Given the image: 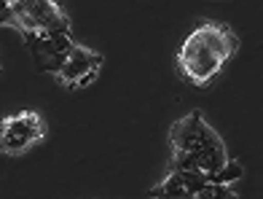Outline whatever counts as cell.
Returning <instances> with one entry per match:
<instances>
[{"mask_svg":"<svg viewBox=\"0 0 263 199\" xmlns=\"http://www.w3.org/2000/svg\"><path fill=\"white\" fill-rule=\"evenodd\" d=\"M239 49L236 32L223 22H201L177 51V70L185 84L204 89L223 73L226 62Z\"/></svg>","mask_w":263,"mask_h":199,"instance_id":"cell-1","label":"cell"},{"mask_svg":"<svg viewBox=\"0 0 263 199\" xmlns=\"http://www.w3.org/2000/svg\"><path fill=\"white\" fill-rule=\"evenodd\" d=\"M170 172H204L215 175L229 165V151L220 135L204 121L201 111H191L170 130Z\"/></svg>","mask_w":263,"mask_h":199,"instance_id":"cell-2","label":"cell"},{"mask_svg":"<svg viewBox=\"0 0 263 199\" xmlns=\"http://www.w3.org/2000/svg\"><path fill=\"white\" fill-rule=\"evenodd\" d=\"M14 14L22 32H46V35H70V19L51 0H19Z\"/></svg>","mask_w":263,"mask_h":199,"instance_id":"cell-3","label":"cell"},{"mask_svg":"<svg viewBox=\"0 0 263 199\" xmlns=\"http://www.w3.org/2000/svg\"><path fill=\"white\" fill-rule=\"evenodd\" d=\"M43 137H46V121L32 111L8 116L0 124V151L11 156L25 154L30 146L41 143Z\"/></svg>","mask_w":263,"mask_h":199,"instance_id":"cell-4","label":"cell"},{"mask_svg":"<svg viewBox=\"0 0 263 199\" xmlns=\"http://www.w3.org/2000/svg\"><path fill=\"white\" fill-rule=\"evenodd\" d=\"M25 43L35 60V67L41 73H59L67 60V54L73 51V38L70 35H46V32H22Z\"/></svg>","mask_w":263,"mask_h":199,"instance_id":"cell-5","label":"cell"},{"mask_svg":"<svg viewBox=\"0 0 263 199\" xmlns=\"http://www.w3.org/2000/svg\"><path fill=\"white\" fill-rule=\"evenodd\" d=\"M102 62H105V57L100 51H91L86 46H73V51L67 54L62 70L57 73V81L67 89L89 86L91 81L97 78Z\"/></svg>","mask_w":263,"mask_h":199,"instance_id":"cell-6","label":"cell"},{"mask_svg":"<svg viewBox=\"0 0 263 199\" xmlns=\"http://www.w3.org/2000/svg\"><path fill=\"white\" fill-rule=\"evenodd\" d=\"M148 196L151 199H194V194L185 189L180 172H166V178L153 186L148 191Z\"/></svg>","mask_w":263,"mask_h":199,"instance_id":"cell-7","label":"cell"},{"mask_svg":"<svg viewBox=\"0 0 263 199\" xmlns=\"http://www.w3.org/2000/svg\"><path fill=\"white\" fill-rule=\"evenodd\" d=\"M194 199H239L231 186H220V183H207Z\"/></svg>","mask_w":263,"mask_h":199,"instance_id":"cell-8","label":"cell"},{"mask_svg":"<svg viewBox=\"0 0 263 199\" xmlns=\"http://www.w3.org/2000/svg\"><path fill=\"white\" fill-rule=\"evenodd\" d=\"M16 27L19 30V22H16V14H14V6L8 0H0V27Z\"/></svg>","mask_w":263,"mask_h":199,"instance_id":"cell-9","label":"cell"},{"mask_svg":"<svg viewBox=\"0 0 263 199\" xmlns=\"http://www.w3.org/2000/svg\"><path fill=\"white\" fill-rule=\"evenodd\" d=\"M0 73H3V67H0Z\"/></svg>","mask_w":263,"mask_h":199,"instance_id":"cell-10","label":"cell"}]
</instances>
